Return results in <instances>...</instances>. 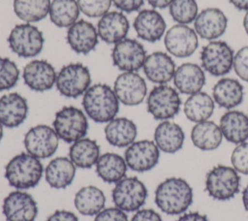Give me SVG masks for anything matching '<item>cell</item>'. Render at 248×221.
Wrapping results in <instances>:
<instances>
[{"label": "cell", "mask_w": 248, "mask_h": 221, "mask_svg": "<svg viewBox=\"0 0 248 221\" xmlns=\"http://www.w3.org/2000/svg\"><path fill=\"white\" fill-rule=\"evenodd\" d=\"M194 193L183 178L171 176L162 181L155 190V204L166 214H183L192 205Z\"/></svg>", "instance_id": "1"}, {"label": "cell", "mask_w": 248, "mask_h": 221, "mask_svg": "<svg viewBox=\"0 0 248 221\" xmlns=\"http://www.w3.org/2000/svg\"><path fill=\"white\" fill-rule=\"evenodd\" d=\"M119 103L114 90L106 83L91 85L82 97L85 114L97 123H108L116 117Z\"/></svg>", "instance_id": "2"}, {"label": "cell", "mask_w": 248, "mask_h": 221, "mask_svg": "<svg viewBox=\"0 0 248 221\" xmlns=\"http://www.w3.org/2000/svg\"><path fill=\"white\" fill-rule=\"evenodd\" d=\"M45 169L41 160L28 152L14 156L5 167V178L17 190L35 187L41 180Z\"/></svg>", "instance_id": "3"}, {"label": "cell", "mask_w": 248, "mask_h": 221, "mask_svg": "<svg viewBox=\"0 0 248 221\" xmlns=\"http://www.w3.org/2000/svg\"><path fill=\"white\" fill-rule=\"evenodd\" d=\"M240 180L232 167L217 165L205 175V191L214 200L229 201L239 192Z\"/></svg>", "instance_id": "4"}, {"label": "cell", "mask_w": 248, "mask_h": 221, "mask_svg": "<svg viewBox=\"0 0 248 221\" xmlns=\"http://www.w3.org/2000/svg\"><path fill=\"white\" fill-rule=\"evenodd\" d=\"M52 127L59 139L73 143L86 136L89 125L87 115L80 109L67 106L55 113Z\"/></svg>", "instance_id": "5"}, {"label": "cell", "mask_w": 248, "mask_h": 221, "mask_svg": "<svg viewBox=\"0 0 248 221\" xmlns=\"http://www.w3.org/2000/svg\"><path fill=\"white\" fill-rule=\"evenodd\" d=\"M200 59L204 72L213 77H224L233 67L234 51L225 41H209L202 47Z\"/></svg>", "instance_id": "6"}, {"label": "cell", "mask_w": 248, "mask_h": 221, "mask_svg": "<svg viewBox=\"0 0 248 221\" xmlns=\"http://www.w3.org/2000/svg\"><path fill=\"white\" fill-rule=\"evenodd\" d=\"M11 50L19 57H34L41 53L45 44L43 32L32 23L15 25L7 39Z\"/></svg>", "instance_id": "7"}, {"label": "cell", "mask_w": 248, "mask_h": 221, "mask_svg": "<svg viewBox=\"0 0 248 221\" xmlns=\"http://www.w3.org/2000/svg\"><path fill=\"white\" fill-rule=\"evenodd\" d=\"M180 107L179 92L168 84L154 86L146 99L147 111L156 120L171 119L179 112Z\"/></svg>", "instance_id": "8"}, {"label": "cell", "mask_w": 248, "mask_h": 221, "mask_svg": "<svg viewBox=\"0 0 248 221\" xmlns=\"http://www.w3.org/2000/svg\"><path fill=\"white\" fill-rule=\"evenodd\" d=\"M147 196L146 186L136 176H125L115 183L111 192L114 205L125 212H136L140 209Z\"/></svg>", "instance_id": "9"}, {"label": "cell", "mask_w": 248, "mask_h": 221, "mask_svg": "<svg viewBox=\"0 0 248 221\" xmlns=\"http://www.w3.org/2000/svg\"><path fill=\"white\" fill-rule=\"evenodd\" d=\"M91 74L82 63H70L63 66L56 76L58 92L67 98H78L91 86Z\"/></svg>", "instance_id": "10"}, {"label": "cell", "mask_w": 248, "mask_h": 221, "mask_svg": "<svg viewBox=\"0 0 248 221\" xmlns=\"http://www.w3.org/2000/svg\"><path fill=\"white\" fill-rule=\"evenodd\" d=\"M23 144L26 152L41 159L52 156L59 145V138L53 127L39 124L31 127L24 135Z\"/></svg>", "instance_id": "11"}, {"label": "cell", "mask_w": 248, "mask_h": 221, "mask_svg": "<svg viewBox=\"0 0 248 221\" xmlns=\"http://www.w3.org/2000/svg\"><path fill=\"white\" fill-rule=\"evenodd\" d=\"M165 47L169 54L178 58L191 56L199 47V36L195 29L185 24H175L166 31Z\"/></svg>", "instance_id": "12"}, {"label": "cell", "mask_w": 248, "mask_h": 221, "mask_svg": "<svg viewBox=\"0 0 248 221\" xmlns=\"http://www.w3.org/2000/svg\"><path fill=\"white\" fill-rule=\"evenodd\" d=\"M146 56L143 45L131 38L116 43L111 50L112 63L122 72H138L142 68Z\"/></svg>", "instance_id": "13"}, {"label": "cell", "mask_w": 248, "mask_h": 221, "mask_svg": "<svg viewBox=\"0 0 248 221\" xmlns=\"http://www.w3.org/2000/svg\"><path fill=\"white\" fill-rule=\"evenodd\" d=\"M160 149L154 141L140 140L127 146L124 159L129 169L138 173L152 170L159 162Z\"/></svg>", "instance_id": "14"}, {"label": "cell", "mask_w": 248, "mask_h": 221, "mask_svg": "<svg viewBox=\"0 0 248 221\" xmlns=\"http://www.w3.org/2000/svg\"><path fill=\"white\" fill-rule=\"evenodd\" d=\"M113 90L120 103L132 107L143 102L147 94V85L137 72H123L116 78Z\"/></svg>", "instance_id": "15"}, {"label": "cell", "mask_w": 248, "mask_h": 221, "mask_svg": "<svg viewBox=\"0 0 248 221\" xmlns=\"http://www.w3.org/2000/svg\"><path fill=\"white\" fill-rule=\"evenodd\" d=\"M2 212L7 221H35L38 205L32 195L22 190H16L4 199Z\"/></svg>", "instance_id": "16"}, {"label": "cell", "mask_w": 248, "mask_h": 221, "mask_svg": "<svg viewBox=\"0 0 248 221\" xmlns=\"http://www.w3.org/2000/svg\"><path fill=\"white\" fill-rule=\"evenodd\" d=\"M228 27V17L219 8H206L200 12L194 21V29L203 40L214 41L222 37Z\"/></svg>", "instance_id": "17"}, {"label": "cell", "mask_w": 248, "mask_h": 221, "mask_svg": "<svg viewBox=\"0 0 248 221\" xmlns=\"http://www.w3.org/2000/svg\"><path fill=\"white\" fill-rule=\"evenodd\" d=\"M56 71L46 60L35 59L28 62L22 73L24 83L33 91L45 92L53 87L56 81Z\"/></svg>", "instance_id": "18"}, {"label": "cell", "mask_w": 248, "mask_h": 221, "mask_svg": "<svg viewBox=\"0 0 248 221\" xmlns=\"http://www.w3.org/2000/svg\"><path fill=\"white\" fill-rule=\"evenodd\" d=\"M66 40L72 50L85 55L95 49L99 43V35L91 22L78 19L68 28Z\"/></svg>", "instance_id": "19"}, {"label": "cell", "mask_w": 248, "mask_h": 221, "mask_svg": "<svg viewBox=\"0 0 248 221\" xmlns=\"http://www.w3.org/2000/svg\"><path fill=\"white\" fill-rule=\"evenodd\" d=\"M133 26L138 37L149 43L160 41L167 31L165 18L155 9H144L139 12Z\"/></svg>", "instance_id": "20"}, {"label": "cell", "mask_w": 248, "mask_h": 221, "mask_svg": "<svg viewBox=\"0 0 248 221\" xmlns=\"http://www.w3.org/2000/svg\"><path fill=\"white\" fill-rule=\"evenodd\" d=\"M142 69L145 77L151 82L167 84L173 79L176 67L170 54L154 51L146 56Z\"/></svg>", "instance_id": "21"}, {"label": "cell", "mask_w": 248, "mask_h": 221, "mask_svg": "<svg viewBox=\"0 0 248 221\" xmlns=\"http://www.w3.org/2000/svg\"><path fill=\"white\" fill-rule=\"evenodd\" d=\"M27 100L16 92L3 95L0 98V123L7 128L21 125L28 115Z\"/></svg>", "instance_id": "22"}, {"label": "cell", "mask_w": 248, "mask_h": 221, "mask_svg": "<svg viewBox=\"0 0 248 221\" xmlns=\"http://www.w3.org/2000/svg\"><path fill=\"white\" fill-rule=\"evenodd\" d=\"M130 29V23L127 16L118 11L108 12L100 17L97 24L99 38L110 45L122 41L127 37Z\"/></svg>", "instance_id": "23"}, {"label": "cell", "mask_w": 248, "mask_h": 221, "mask_svg": "<svg viewBox=\"0 0 248 221\" xmlns=\"http://www.w3.org/2000/svg\"><path fill=\"white\" fill-rule=\"evenodd\" d=\"M172 80L179 93L192 95L202 91L205 84V73L202 66L186 62L176 68Z\"/></svg>", "instance_id": "24"}, {"label": "cell", "mask_w": 248, "mask_h": 221, "mask_svg": "<svg viewBox=\"0 0 248 221\" xmlns=\"http://www.w3.org/2000/svg\"><path fill=\"white\" fill-rule=\"evenodd\" d=\"M212 98L220 108L233 110L243 101V85L236 79L222 78L212 88Z\"/></svg>", "instance_id": "25"}, {"label": "cell", "mask_w": 248, "mask_h": 221, "mask_svg": "<svg viewBox=\"0 0 248 221\" xmlns=\"http://www.w3.org/2000/svg\"><path fill=\"white\" fill-rule=\"evenodd\" d=\"M219 127L229 142L239 144L248 140V115L243 111L229 110L221 116Z\"/></svg>", "instance_id": "26"}, {"label": "cell", "mask_w": 248, "mask_h": 221, "mask_svg": "<svg viewBox=\"0 0 248 221\" xmlns=\"http://www.w3.org/2000/svg\"><path fill=\"white\" fill-rule=\"evenodd\" d=\"M185 134L183 129L173 121H161L154 131V142L165 153L179 151L184 143Z\"/></svg>", "instance_id": "27"}, {"label": "cell", "mask_w": 248, "mask_h": 221, "mask_svg": "<svg viewBox=\"0 0 248 221\" xmlns=\"http://www.w3.org/2000/svg\"><path fill=\"white\" fill-rule=\"evenodd\" d=\"M107 142L115 147H127L133 143L138 135L136 123L127 117H114L105 127Z\"/></svg>", "instance_id": "28"}, {"label": "cell", "mask_w": 248, "mask_h": 221, "mask_svg": "<svg viewBox=\"0 0 248 221\" xmlns=\"http://www.w3.org/2000/svg\"><path fill=\"white\" fill-rule=\"evenodd\" d=\"M77 167L67 157H56L46 165L45 178L47 184L54 189H65L72 184L76 175Z\"/></svg>", "instance_id": "29"}, {"label": "cell", "mask_w": 248, "mask_h": 221, "mask_svg": "<svg viewBox=\"0 0 248 221\" xmlns=\"http://www.w3.org/2000/svg\"><path fill=\"white\" fill-rule=\"evenodd\" d=\"M223 135L219 125L210 120L196 123L191 130L193 144L203 151H211L219 147Z\"/></svg>", "instance_id": "30"}, {"label": "cell", "mask_w": 248, "mask_h": 221, "mask_svg": "<svg viewBox=\"0 0 248 221\" xmlns=\"http://www.w3.org/2000/svg\"><path fill=\"white\" fill-rule=\"evenodd\" d=\"M95 169L102 180L115 184L126 176L128 166L125 159L119 154L106 152L99 157Z\"/></svg>", "instance_id": "31"}, {"label": "cell", "mask_w": 248, "mask_h": 221, "mask_svg": "<svg viewBox=\"0 0 248 221\" xmlns=\"http://www.w3.org/2000/svg\"><path fill=\"white\" fill-rule=\"evenodd\" d=\"M214 109L215 102L213 98L203 91L189 95L183 105L185 116L195 123L208 120L213 114Z\"/></svg>", "instance_id": "32"}, {"label": "cell", "mask_w": 248, "mask_h": 221, "mask_svg": "<svg viewBox=\"0 0 248 221\" xmlns=\"http://www.w3.org/2000/svg\"><path fill=\"white\" fill-rule=\"evenodd\" d=\"M100 156L98 142L89 138L84 137L73 142L69 148V158L78 168H92L96 165Z\"/></svg>", "instance_id": "33"}, {"label": "cell", "mask_w": 248, "mask_h": 221, "mask_svg": "<svg viewBox=\"0 0 248 221\" xmlns=\"http://www.w3.org/2000/svg\"><path fill=\"white\" fill-rule=\"evenodd\" d=\"M74 204L77 210L82 215L93 216L104 209L106 196L100 188L88 185L80 188L76 193Z\"/></svg>", "instance_id": "34"}, {"label": "cell", "mask_w": 248, "mask_h": 221, "mask_svg": "<svg viewBox=\"0 0 248 221\" xmlns=\"http://www.w3.org/2000/svg\"><path fill=\"white\" fill-rule=\"evenodd\" d=\"M79 8L77 0H52L49 7L50 21L60 28H69L78 20Z\"/></svg>", "instance_id": "35"}, {"label": "cell", "mask_w": 248, "mask_h": 221, "mask_svg": "<svg viewBox=\"0 0 248 221\" xmlns=\"http://www.w3.org/2000/svg\"><path fill=\"white\" fill-rule=\"evenodd\" d=\"M50 0H14L16 16L24 22L33 23L44 19L49 12Z\"/></svg>", "instance_id": "36"}, {"label": "cell", "mask_w": 248, "mask_h": 221, "mask_svg": "<svg viewBox=\"0 0 248 221\" xmlns=\"http://www.w3.org/2000/svg\"><path fill=\"white\" fill-rule=\"evenodd\" d=\"M169 11L171 18L177 24L185 25L194 22L199 14L196 0H173L169 6Z\"/></svg>", "instance_id": "37"}, {"label": "cell", "mask_w": 248, "mask_h": 221, "mask_svg": "<svg viewBox=\"0 0 248 221\" xmlns=\"http://www.w3.org/2000/svg\"><path fill=\"white\" fill-rule=\"evenodd\" d=\"M17 65L8 57L0 56V91L12 89L19 79Z\"/></svg>", "instance_id": "38"}, {"label": "cell", "mask_w": 248, "mask_h": 221, "mask_svg": "<svg viewBox=\"0 0 248 221\" xmlns=\"http://www.w3.org/2000/svg\"><path fill=\"white\" fill-rule=\"evenodd\" d=\"M77 2L83 15L94 18L106 15L111 6V0H77Z\"/></svg>", "instance_id": "39"}, {"label": "cell", "mask_w": 248, "mask_h": 221, "mask_svg": "<svg viewBox=\"0 0 248 221\" xmlns=\"http://www.w3.org/2000/svg\"><path fill=\"white\" fill-rule=\"evenodd\" d=\"M231 162L238 174L248 175V142L236 144L232 152Z\"/></svg>", "instance_id": "40"}, {"label": "cell", "mask_w": 248, "mask_h": 221, "mask_svg": "<svg viewBox=\"0 0 248 221\" xmlns=\"http://www.w3.org/2000/svg\"><path fill=\"white\" fill-rule=\"evenodd\" d=\"M232 69L240 79L248 82V46L242 47L234 53Z\"/></svg>", "instance_id": "41"}, {"label": "cell", "mask_w": 248, "mask_h": 221, "mask_svg": "<svg viewBox=\"0 0 248 221\" xmlns=\"http://www.w3.org/2000/svg\"><path fill=\"white\" fill-rule=\"evenodd\" d=\"M93 221H129V220L125 211L114 206V207L104 208L103 210H101L98 214L95 215V218Z\"/></svg>", "instance_id": "42"}, {"label": "cell", "mask_w": 248, "mask_h": 221, "mask_svg": "<svg viewBox=\"0 0 248 221\" xmlns=\"http://www.w3.org/2000/svg\"><path fill=\"white\" fill-rule=\"evenodd\" d=\"M115 8L124 13H133L139 11L144 4V0H111Z\"/></svg>", "instance_id": "43"}, {"label": "cell", "mask_w": 248, "mask_h": 221, "mask_svg": "<svg viewBox=\"0 0 248 221\" xmlns=\"http://www.w3.org/2000/svg\"><path fill=\"white\" fill-rule=\"evenodd\" d=\"M131 221H163V219L154 209L142 208L136 211Z\"/></svg>", "instance_id": "44"}, {"label": "cell", "mask_w": 248, "mask_h": 221, "mask_svg": "<svg viewBox=\"0 0 248 221\" xmlns=\"http://www.w3.org/2000/svg\"><path fill=\"white\" fill-rule=\"evenodd\" d=\"M46 221H78V216L69 210H56L48 216Z\"/></svg>", "instance_id": "45"}, {"label": "cell", "mask_w": 248, "mask_h": 221, "mask_svg": "<svg viewBox=\"0 0 248 221\" xmlns=\"http://www.w3.org/2000/svg\"><path fill=\"white\" fill-rule=\"evenodd\" d=\"M176 221H208V218L199 211H191L183 213Z\"/></svg>", "instance_id": "46"}, {"label": "cell", "mask_w": 248, "mask_h": 221, "mask_svg": "<svg viewBox=\"0 0 248 221\" xmlns=\"http://www.w3.org/2000/svg\"><path fill=\"white\" fill-rule=\"evenodd\" d=\"M173 0H147L153 9H165L170 5Z\"/></svg>", "instance_id": "47"}, {"label": "cell", "mask_w": 248, "mask_h": 221, "mask_svg": "<svg viewBox=\"0 0 248 221\" xmlns=\"http://www.w3.org/2000/svg\"><path fill=\"white\" fill-rule=\"evenodd\" d=\"M230 3L239 11H248V0H229Z\"/></svg>", "instance_id": "48"}, {"label": "cell", "mask_w": 248, "mask_h": 221, "mask_svg": "<svg viewBox=\"0 0 248 221\" xmlns=\"http://www.w3.org/2000/svg\"><path fill=\"white\" fill-rule=\"evenodd\" d=\"M242 203L244 209L248 213V184L245 186V188L242 191Z\"/></svg>", "instance_id": "49"}, {"label": "cell", "mask_w": 248, "mask_h": 221, "mask_svg": "<svg viewBox=\"0 0 248 221\" xmlns=\"http://www.w3.org/2000/svg\"><path fill=\"white\" fill-rule=\"evenodd\" d=\"M242 24H243V28L245 30V33L248 35V11L246 12V14H245V16L243 17Z\"/></svg>", "instance_id": "50"}, {"label": "cell", "mask_w": 248, "mask_h": 221, "mask_svg": "<svg viewBox=\"0 0 248 221\" xmlns=\"http://www.w3.org/2000/svg\"><path fill=\"white\" fill-rule=\"evenodd\" d=\"M3 125L0 123V142L2 141V139H3V136H4V130H3Z\"/></svg>", "instance_id": "51"}]
</instances>
